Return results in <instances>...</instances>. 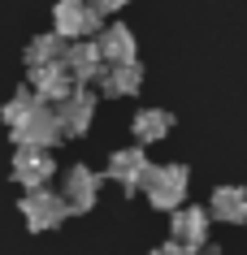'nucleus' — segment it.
Wrapping results in <instances>:
<instances>
[{
	"mask_svg": "<svg viewBox=\"0 0 247 255\" xmlns=\"http://www.w3.org/2000/svg\"><path fill=\"white\" fill-rule=\"evenodd\" d=\"M0 117H4V126H9L17 147H56L65 138L61 121H56V108L43 104L30 87H22L9 104L0 108Z\"/></svg>",
	"mask_w": 247,
	"mask_h": 255,
	"instance_id": "f257e3e1",
	"label": "nucleus"
},
{
	"mask_svg": "<svg viewBox=\"0 0 247 255\" xmlns=\"http://www.w3.org/2000/svg\"><path fill=\"white\" fill-rule=\"evenodd\" d=\"M187 190H191V169L178 160L169 164H152L148 177H143V195H148L152 208H161V212H174L187 203Z\"/></svg>",
	"mask_w": 247,
	"mask_h": 255,
	"instance_id": "f03ea898",
	"label": "nucleus"
},
{
	"mask_svg": "<svg viewBox=\"0 0 247 255\" xmlns=\"http://www.w3.org/2000/svg\"><path fill=\"white\" fill-rule=\"evenodd\" d=\"M104 26V13H100L91 0H56L52 4V30L61 39H91Z\"/></svg>",
	"mask_w": 247,
	"mask_h": 255,
	"instance_id": "7ed1b4c3",
	"label": "nucleus"
},
{
	"mask_svg": "<svg viewBox=\"0 0 247 255\" xmlns=\"http://www.w3.org/2000/svg\"><path fill=\"white\" fill-rule=\"evenodd\" d=\"M22 216H26V229L30 234H48V229H61V221L69 216V203L61 190H48V186H35L22 195Z\"/></svg>",
	"mask_w": 247,
	"mask_h": 255,
	"instance_id": "20e7f679",
	"label": "nucleus"
},
{
	"mask_svg": "<svg viewBox=\"0 0 247 255\" xmlns=\"http://www.w3.org/2000/svg\"><path fill=\"white\" fill-rule=\"evenodd\" d=\"M9 173L22 190H35V186H48L56 173V160H52V147H17L13 151V164Z\"/></svg>",
	"mask_w": 247,
	"mask_h": 255,
	"instance_id": "39448f33",
	"label": "nucleus"
},
{
	"mask_svg": "<svg viewBox=\"0 0 247 255\" xmlns=\"http://www.w3.org/2000/svg\"><path fill=\"white\" fill-rule=\"evenodd\" d=\"M208 229H213V212L208 208H195V203H182L169 212V238L182 242L187 251H200L208 242Z\"/></svg>",
	"mask_w": 247,
	"mask_h": 255,
	"instance_id": "423d86ee",
	"label": "nucleus"
},
{
	"mask_svg": "<svg viewBox=\"0 0 247 255\" xmlns=\"http://www.w3.org/2000/svg\"><path fill=\"white\" fill-rule=\"evenodd\" d=\"M152 160H148V147L143 143H135V147H122L109 156V169L104 173L117 182V186L126 190V195H135V190H143V177H148Z\"/></svg>",
	"mask_w": 247,
	"mask_h": 255,
	"instance_id": "0eeeda50",
	"label": "nucleus"
},
{
	"mask_svg": "<svg viewBox=\"0 0 247 255\" xmlns=\"http://www.w3.org/2000/svg\"><path fill=\"white\" fill-rule=\"evenodd\" d=\"M56 121H61L65 138H82L87 130H91V121H96V91L74 87V91L56 104Z\"/></svg>",
	"mask_w": 247,
	"mask_h": 255,
	"instance_id": "6e6552de",
	"label": "nucleus"
},
{
	"mask_svg": "<svg viewBox=\"0 0 247 255\" xmlns=\"http://www.w3.org/2000/svg\"><path fill=\"white\" fill-rule=\"evenodd\" d=\"M100 182H104V177H100L96 169H87V164H69L65 177H61V195H65L69 212H78V216L91 212L96 199H100Z\"/></svg>",
	"mask_w": 247,
	"mask_h": 255,
	"instance_id": "1a4fd4ad",
	"label": "nucleus"
},
{
	"mask_svg": "<svg viewBox=\"0 0 247 255\" xmlns=\"http://www.w3.org/2000/svg\"><path fill=\"white\" fill-rule=\"evenodd\" d=\"M65 69L74 74L78 87H91V82L104 74V52H100L96 39H69L65 48Z\"/></svg>",
	"mask_w": 247,
	"mask_h": 255,
	"instance_id": "9d476101",
	"label": "nucleus"
},
{
	"mask_svg": "<svg viewBox=\"0 0 247 255\" xmlns=\"http://www.w3.org/2000/svg\"><path fill=\"white\" fill-rule=\"evenodd\" d=\"M30 74V91L39 95L43 104H61V100H65L69 91H74V87H78V82H74V74H69L65 69V61H56V65H43V69H26Z\"/></svg>",
	"mask_w": 247,
	"mask_h": 255,
	"instance_id": "9b49d317",
	"label": "nucleus"
},
{
	"mask_svg": "<svg viewBox=\"0 0 247 255\" xmlns=\"http://www.w3.org/2000/svg\"><path fill=\"white\" fill-rule=\"evenodd\" d=\"M96 43H100V52H104V65H122V61H135V56H139L135 30L126 26V22H109V26H100Z\"/></svg>",
	"mask_w": 247,
	"mask_h": 255,
	"instance_id": "f8f14e48",
	"label": "nucleus"
},
{
	"mask_svg": "<svg viewBox=\"0 0 247 255\" xmlns=\"http://www.w3.org/2000/svg\"><path fill=\"white\" fill-rule=\"evenodd\" d=\"M100 91L109 95V100H122V95H135L143 87V65L139 61H122V65H104L100 74Z\"/></svg>",
	"mask_w": 247,
	"mask_h": 255,
	"instance_id": "ddd939ff",
	"label": "nucleus"
},
{
	"mask_svg": "<svg viewBox=\"0 0 247 255\" xmlns=\"http://www.w3.org/2000/svg\"><path fill=\"white\" fill-rule=\"evenodd\" d=\"M208 212L221 225H247V186H217L208 199Z\"/></svg>",
	"mask_w": 247,
	"mask_h": 255,
	"instance_id": "4468645a",
	"label": "nucleus"
},
{
	"mask_svg": "<svg viewBox=\"0 0 247 255\" xmlns=\"http://www.w3.org/2000/svg\"><path fill=\"white\" fill-rule=\"evenodd\" d=\"M130 130H135V143H161V138H169V130H174V113L169 108H139L135 121H130Z\"/></svg>",
	"mask_w": 247,
	"mask_h": 255,
	"instance_id": "2eb2a0df",
	"label": "nucleus"
},
{
	"mask_svg": "<svg viewBox=\"0 0 247 255\" xmlns=\"http://www.w3.org/2000/svg\"><path fill=\"white\" fill-rule=\"evenodd\" d=\"M65 48H69V39H61L56 30H48V35H35V39L26 43L22 61H26V69H43V65H56V61H65Z\"/></svg>",
	"mask_w": 247,
	"mask_h": 255,
	"instance_id": "dca6fc26",
	"label": "nucleus"
},
{
	"mask_svg": "<svg viewBox=\"0 0 247 255\" xmlns=\"http://www.w3.org/2000/svg\"><path fill=\"white\" fill-rule=\"evenodd\" d=\"M148 255H191V251H187L182 242H174V238H169V242H161V247H152Z\"/></svg>",
	"mask_w": 247,
	"mask_h": 255,
	"instance_id": "f3484780",
	"label": "nucleus"
},
{
	"mask_svg": "<svg viewBox=\"0 0 247 255\" xmlns=\"http://www.w3.org/2000/svg\"><path fill=\"white\" fill-rule=\"evenodd\" d=\"M91 4H96L100 13H117V9H126L130 0H91Z\"/></svg>",
	"mask_w": 247,
	"mask_h": 255,
	"instance_id": "a211bd4d",
	"label": "nucleus"
},
{
	"mask_svg": "<svg viewBox=\"0 0 247 255\" xmlns=\"http://www.w3.org/2000/svg\"><path fill=\"white\" fill-rule=\"evenodd\" d=\"M191 255H221V251L213 247V242H204V247H200V251H191Z\"/></svg>",
	"mask_w": 247,
	"mask_h": 255,
	"instance_id": "6ab92c4d",
	"label": "nucleus"
}]
</instances>
